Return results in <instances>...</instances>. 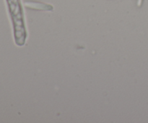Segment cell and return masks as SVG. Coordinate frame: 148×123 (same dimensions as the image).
Returning a JSON list of instances; mask_svg holds the SVG:
<instances>
[{"instance_id":"obj_1","label":"cell","mask_w":148,"mask_h":123,"mask_svg":"<svg viewBox=\"0 0 148 123\" xmlns=\"http://www.w3.org/2000/svg\"><path fill=\"white\" fill-rule=\"evenodd\" d=\"M24 4L26 7L33 9V10H46V11H51L53 10V7L51 4H44V3L36 2V1H25Z\"/></svg>"}]
</instances>
